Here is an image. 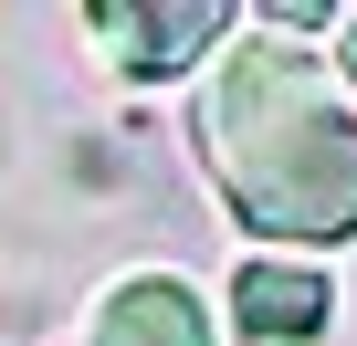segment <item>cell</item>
Listing matches in <instances>:
<instances>
[{"label":"cell","mask_w":357,"mask_h":346,"mask_svg":"<svg viewBox=\"0 0 357 346\" xmlns=\"http://www.w3.org/2000/svg\"><path fill=\"white\" fill-rule=\"evenodd\" d=\"M200 157L221 200L273 242L357 231V116L305 42H231L200 105Z\"/></svg>","instance_id":"1"},{"label":"cell","mask_w":357,"mask_h":346,"mask_svg":"<svg viewBox=\"0 0 357 346\" xmlns=\"http://www.w3.org/2000/svg\"><path fill=\"white\" fill-rule=\"evenodd\" d=\"M231 315H242L252 346H305V336L326 325V283H315L305 262H252V273L231 283Z\"/></svg>","instance_id":"4"},{"label":"cell","mask_w":357,"mask_h":346,"mask_svg":"<svg viewBox=\"0 0 357 346\" xmlns=\"http://www.w3.org/2000/svg\"><path fill=\"white\" fill-rule=\"evenodd\" d=\"M221 0H178V11H147V0H95V32L126 74H178L200 42H221Z\"/></svg>","instance_id":"2"},{"label":"cell","mask_w":357,"mask_h":346,"mask_svg":"<svg viewBox=\"0 0 357 346\" xmlns=\"http://www.w3.org/2000/svg\"><path fill=\"white\" fill-rule=\"evenodd\" d=\"M95 346H211V315H200V294H190V283L147 273V283H116V294H105Z\"/></svg>","instance_id":"3"},{"label":"cell","mask_w":357,"mask_h":346,"mask_svg":"<svg viewBox=\"0 0 357 346\" xmlns=\"http://www.w3.org/2000/svg\"><path fill=\"white\" fill-rule=\"evenodd\" d=\"M347 74H357V22H347Z\"/></svg>","instance_id":"5"}]
</instances>
